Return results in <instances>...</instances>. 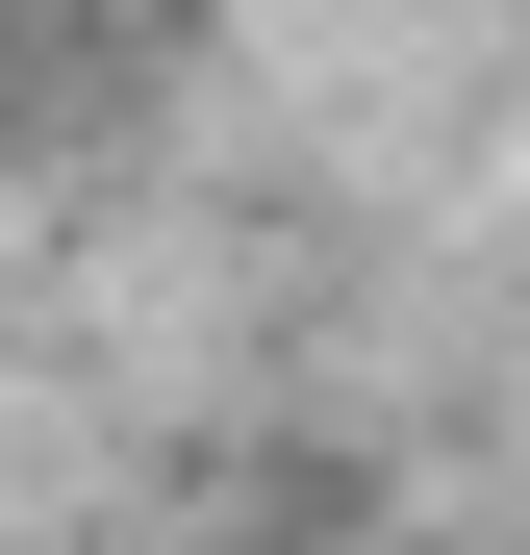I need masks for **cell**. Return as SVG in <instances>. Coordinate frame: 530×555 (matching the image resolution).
<instances>
[]
</instances>
